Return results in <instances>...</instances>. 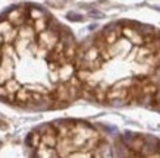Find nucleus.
I'll list each match as a JSON object with an SVG mask.
<instances>
[{
    "label": "nucleus",
    "instance_id": "obj_1",
    "mask_svg": "<svg viewBox=\"0 0 160 158\" xmlns=\"http://www.w3.org/2000/svg\"><path fill=\"white\" fill-rule=\"evenodd\" d=\"M29 19V9L28 7H22V6H18V7H13L10 9L8 13H6V21L12 24L15 28L18 26H24L25 21Z\"/></svg>",
    "mask_w": 160,
    "mask_h": 158
},
{
    "label": "nucleus",
    "instance_id": "obj_2",
    "mask_svg": "<svg viewBox=\"0 0 160 158\" xmlns=\"http://www.w3.org/2000/svg\"><path fill=\"white\" fill-rule=\"evenodd\" d=\"M13 72H15V69H13L12 60L9 57H5L2 65H0V82L6 84L8 81L13 79Z\"/></svg>",
    "mask_w": 160,
    "mask_h": 158
},
{
    "label": "nucleus",
    "instance_id": "obj_3",
    "mask_svg": "<svg viewBox=\"0 0 160 158\" xmlns=\"http://www.w3.org/2000/svg\"><path fill=\"white\" fill-rule=\"evenodd\" d=\"M157 146H159V141L153 136H146L144 138V144H142V149L141 152L144 155H153V154L157 152Z\"/></svg>",
    "mask_w": 160,
    "mask_h": 158
},
{
    "label": "nucleus",
    "instance_id": "obj_4",
    "mask_svg": "<svg viewBox=\"0 0 160 158\" xmlns=\"http://www.w3.org/2000/svg\"><path fill=\"white\" fill-rule=\"evenodd\" d=\"M35 158H59V154L54 148L40 145V148L37 149V154H35Z\"/></svg>",
    "mask_w": 160,
    "mask_h": 158
},
{
    "label": "nucleus",
    "instance_id": "obj_5",
    "mask_svg": "<svg viewBox=\"0 0 160 158\" xmlns=\"http://www.w3.org/2000/svg\"><path fill=\"white\" fill-rule=\"evenodd\" d=\"M73 66L72 65H69V63H65L63 66H60V69H59V79L63 82L66 81H71L73 78Z\"/></svg>",
    "mask_w": 160,
    "mask_h": 158
},
{
    "label": "nucleus",
    "instance_id": "obj_6",
    "mask_svg": "<svg viewBox=\"0 0 160 158\" xmlns=\"http://www.w3.org/2000/svg\"><path fill=\"white\" fill-rule=\"evenodd\" d=\"M25 142H27V145H28L29 148L38 149L40 148V144H41V135L35 130V132H32V133H29L28 136H27Z\"/></svg>",
    "mask_w": 160,
    "mask_h": 158
},
{
    "label": "nucleus",
    "instance_id": "obj_7",
    "mask_svg": "<svg viewBox=\"0 0 160 158\" xmlns=\"http://www.w3.org/2000/svg\"><path fill=\"white\" fill-rule=\"evenodd\" d=\"M94 158H112V151L107 144H100L94 151Z\"/></svg>",
    "mask_w": 160,
    "mask_h": 158
},
{
    "label": "nucleus",
    "instance_id": "obj_8",
    "mask_svg": "<svg viewBox=\"0 0 160 158\" xmlns=\"http://www.w3.org/2000/svg\"><path fill=\"white\" fill-rule=\"evenodd\" d=\"M5 88H6V91H8L9 95H16V94L22 89V86H21L18 79H10V81H8L5 84Z\"/></svg>",
    "mask_w": 160,
    "mask_h": 158
},
{
    "label": "nucleus",
    "instance_id": "obj_9",
    "mask_svg": "<svg viewBox=\"0 0 160 158\" xmlns=\"http://www.w3.org/2000/svg\"><path fill=\"white\" fill-rule=\"evenodd\" d=\"M123 34H125V35L131 40V41H134L135 44H142V43H144V38H142V35L140 34V31L125 28V29H123Z\"/></svg>",
    "mask_w": 160,
    "mask_h": 158
},
{
    "label": "nucleus",
    "instance_id": "obj_10",
    "mask_svg": "<svg viewBox=\"0 0 160 158\" xmlns=\"http://www.w3.org/2000/svg\"><path fill=\"white\" fill-rule=\"evenodd\" d=\"M68 19L69 21H77V22H79V21L84 19V16H82V15H79V13H75V12H69V13H68Z\"/></svg>",
    "mask_w": 160,
    "mask_h": 158
},
{
    "label": "nucleus",
    "instance_id": "obj_11",
    "mask_svg": "<svg viewBox=\"0 0 160 158\" xmlns=\"http://www.w3.org/2000/svg\"><path fill=\"white\" fill-rule=\"evenodd\" d=\"M0 97H3V98H8V97H9V94H8V91H6L5 85H0Z\"/></svg>",
    "mask_w": 160,
    "mask_h": 158
},
{
    "label": "nucleus",
    "instance_id": "obj_12",
    "mask_svg": "<svg viewBox=\"0 0 160 158\" xmlns=\"http://www.w3.org/2000/svg\"><path fill=\"white\" fill-rule=\"evenodd\" d=\"M90 15H91V16H98V18H102L103 15L100 13V12H97V10H91V12H90Z\"/></svg>",
    "mask_w": 160,
    "mask_h": 158
},
{
    "label": "nucleus",
    "instance_id": "obj_13",
    "mask_svg": "<svg viewBox=\"0 0 160 158\" xmlns=\"http://www.w3.org/2000/svg\"><path fill=\"white\" fill-rule=\"evenodd\" d=\"M3 53H2V50H0V65H2V62H3Z\"/></svg>",
    "mask_w": 160,
    "mask_h": 158
},
{
    "label": "nucleus",
    "instance_id": "obj_14",
    "mask_svg": "<svg viewBox=\"0 0 160 158\" xmlns=\"http://www.w3.org/2000/svg\"><path fill=\"white\" fill-rule=\"evenodd\" d=\"M5 43V38H3V37H2V35H0V47H2V44Z\"/></svg>",
    "mask_w": 160,
    "mask_h": 158
},
{
    "label": "nucleus",
    "instance_id": "obj_15",
    "mask_svg": "<svg viewBox=\"0 0 160 158\" xmlns=\"http://www.w3.org/2000/svg\"><path fill=\"white\" fill-rule=\"evenodd\" d=\"M0 145H2V142H0Z\"/></svg>",
    "mask_w": 160,
    "mask_h": 158
}]
</instances>
